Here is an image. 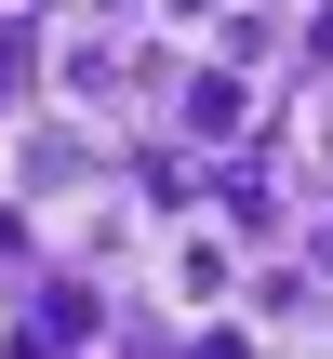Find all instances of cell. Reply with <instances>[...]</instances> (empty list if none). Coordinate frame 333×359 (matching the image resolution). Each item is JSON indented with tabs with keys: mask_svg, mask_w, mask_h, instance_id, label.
Masks as SVG:
<instances>
[{
	"mask_svg": "<svg viewBox=\"0 0 333 359\" xmlns=\"http://www.w3.org/2000/svg\"><path fill=\"white\" fill-rule=\"evenodd\" d=\"M160 293L174 306H227V240H174L160 253Z\"/></svg>",
	"mask_w": 333,
	"mask_h": 359,
	"instance_id": "6da1fadb",
	"label": "cell"
},
{
	"mask_svg": "<svg viewBox=\"0 0 333 359\" xmlns=\"http://www.w3.org/2000/svg\"><path fill=\"white\" fill-rule=\"evenodd\" d=\"M13 173H27V187H67V173H80V133H27Z\"/></svg>",
	"mask_w": 333,
	"mask_h": 359,
	"instance_id": "7a4b0ae2",
	"label": "cell"
},
{
	"mask_svg": "<svg viewBox=\"0 0 333 359\" xmlns=\"http://www.w3.org/2000/svg\"><path fill=\"white\" fill-rule=\"evenodd\" d=\"M187 133H240V80H200L187 93Z\"/></svg>",
	"mask_w": 333,
	"mask_h": 359,
	"instance_id": "3957f363",
	"label": "cell"
}]
</instances>
